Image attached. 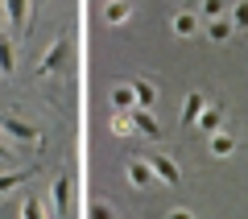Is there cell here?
Listing matches in <instances>:
<instances>
[{
	"label": "cell",
	"instance_id": "cell-25",
	"mask_svg": "<svg viewBox=\"0 0 248 219\" xmlns=\"http://www.w3.org/2000/svg\"><path fill=\"white\" fill-rule=\"evenodd\" d=\"M37 4H46V0H37Z\"/></svg>",
	"mask_w": 248,
	"mask_h": 219
},
{
	"label": "cell",
	"instance_id": "cell-26",
	"mask_svg": "<svg viewBox=\"0 0 248 219\" xmlns=\"http://www.w3.org/2000/svg\"><path fill=\"white\" fill-rule=\"evenodd\" d=\"M0 21H4V17H0Z\"/></svg>",
	"mask_w": 248,
	"mask_h": 219
},
{
	"label": "cell",
	"instance_id": "cell-24",
	"mask_svg": "<svg viewBox=\"0 0 248 219\" xmlns=\"http://www.w3.org/2000/svg\"><path fill=\"white\" fill-rule=\"evenodd\" d=\"M0 157H4V161H13V149H9V141H4V137H0Z\"/></svg>",
	"mask_w": 248,
	"mask_h": 219
},
{
	"label": "cell",
	"instance_id": "cell-18",
	"mask_svg": "<svg viewBox=\"0 0 248 219\" xmlns=\"http://www.w3.org/2000/svg\"><path fill=\"white\" fill-rule=\"evenodd\" d=\"M9 70H13V42L0 37V75H9Z\"/></svg>",
	"mask_w": 248,
	"mask_h": 219
},
{
	"label": "cell",
	"instance_id": "cell-10",
	"mask_svg": "<svg viewBox=\"0 0 248 219\" xmlns=\"http://www.w3.org/2000/svg\"><path fill=\"white\" fill-rule=\"evenodd\" d=\"M112 108H116V116H128V112H133V108H137V95H133V83H116V87H112Z\"/></svg>",
	"mask_w": 248,
	"mask_h": 219
},
{
	"label": "cell",
	"instance_id": "cell-23",
	"mask_svg": "<svg viewBox=\"0 0 248 219\" xmlns=\"http://www.w3.org/2000/svg\"><path fill=\"white\" fill-rule=\"evenodd\" d=\"M166 219H195V215H190V211H186V207H178V211H170Z\"/></svg>",
	"mask_w": 248,
	"mask_h": 219
},
{
	"label": "cell",
	"instance_id": "cell-1",
	"mask_svg": "<svg viewBox=\"0 0 248 219\" xmlns=\"http://www.w3.org/2000/svg\"><path fill=\"white\" fill-rule=\"evenodd\" d=\"M0 132H9V141L29 145V149H37V145H42V132H37L29 120H21V116H0Z\"/></svg>",
	"mask_w": 248,
	"mask_h": 219
},
{
	"label": "cell",
	"instance_id": "cell-21",
	"mask_svg": "<svg viewBox=\"0 0 248 219\" xmlns=\"http://www.w3.org/2000/svg\"><path fill=\"white\" fill-rule=\"evenodd\" d=\"M21 219H46V207L37 199H25V207H21Z\"/></svg>",
	"mask_w": 248,
	"mask_h": 219
},
{
	"label": "cell",
	"instance_id": "cell-9",
	"mask_svg": "<svg viewBox=\"0 0 248 219\" xmlns=\"http://www.w3.org/2000/svg\"><path fill=\"white\" fill-rule=\"evenodd\" d=\"M219 128H223V104H207V108H203V116H199V132L215 137Z\"/></svg>",
	"mask_w": 248,
	"mask_h": 219
},
{
	"label": "cell",
	"instance_id": "cell-4",
	"mask_svg": "<svg viewBox=\"0 0 248 219\" xmlns=\"http://www.w3.org/2000/svg\"><path fill=\"white\" fill-rule=\"evenodd\" d=\"M66 50H71V37H58V42L46 50V58L37 62V75H42V79H46V75H54V70L62 66V58H66Z\"/></svg>",
	"mask_w": 248,
	"mask_h": 219
},
{
	"label": "cell",
	"instance_id": "cell-16",
	"mask_svg": "<svg viewBox=\"0 0 248 219\" xmlns=\"http://www.w3.org/2000/svg\"><path fill=\"white\" fill-rule=\"evenodd\" d=\"M232 25L248 33V0H232Z\"/></svg>",
	"mask_w": 248,
	"mask_h": 219
},
{
	"label": "cell",
	"instance_id": "cell-11",
	"mask_svg": "<svg viewBox=\"0 0 248 219\" xmlns=\"http://www.w3.org/2000/svg\"><path fill=\"white\" fill-rule=\"evenodd\" d=\"M170 29H174V37H195V33H199V17H195L190 9H182V13H174Z\"/></svg>",
	"mask_w": 248,
	"mask_h": 219
},
{
	"label": "cell",
	"instance_id": "cell-14",
	"mask_svg": "<svg viewBox=\"0 0 248 219\" xmlns=\"http://www.w3.org/2000/svg\"><path fill=\"white\" fill-rule=\"evenodd\" d=\"M4 21L13 33H21L25 29V0H4Z\"/></svg>",
	"mask_w": 248,
	"mask_h": 219
},
{
	"label": "cell",
	"instance_id": "cell-7",
	"mask_svg": "<svg viewBox=\"0 0 248 219\" xmlns=\"http://www.w3.org/2000/svg\"><path fill=\"white\" fill-rule=\"evenodd\" d=\"M33 174H37V166H17V170H9V174H0V199H4V194H13L21 182H29Z\"/></svg>",
	"mask_w": 248,
	"mask_h": 219
},
{
	"label": "cell",
	"instance_id": "cell-13",
	"mask_svg": "<svg viewBox=\"0 0 248 219\" xmlns=\"http://www.w3.org/2000/svg\"><path fill=\"white\" fill-rule=\"evenodd\" d=\"M133 95H137V108H141V112H153V104H157V87H153L149 79H137L133 83Z\"/></svg>",
	"mask_w": 248,
	"mask_h": 219
},
{
	"label": "cell",
	"instance_id": "cell-3",
	"mask_svg": "<svg viewBox=\"0 0 248 219\" xmlns=\"http://www.w3.org/2000/svg\"><path fill=\"white\" fill-rule=\"evenodd\" d=\"M203 108H207V95L203 91H190V95L182 99V112H178V128H195L199 116H203Z\"/></svg>",
	"mask_w": 248,
	"mask_h": 219
},
{
	"label": "cell",
	"instance_id": "cell-6",
	"mask_svg": "<svg viewBox=\"0 0 248 219\" xmlns=\"http://www.w3.org/2000/svg\"><path fill=\"white\" fill-rule=\"evenodd\" d=\"M124 178H128V186H133V190H145V186L153 182V174H149V161H145V157L124 161Z\"/></svg>",
	"mask_w": 248,
	"mask_h": 219
},
{
	"label": "cell",
	"instance_id": "cell-5",
	"mask_svg": "<svg viewBox=\"0 0 248 219\" xmlns=\"http://www.w3.org/2000/svg\"><path fill=\"white\" fill-rule=\"evenodd\" d=\"M50 199H54V211H58V219H66V211H71V174H58V178H54Z\"/></svg>",
	"mask_w": 248,
	"mask_h": 219
},
{
	"label": "cell",
	"instance_id": "cell-19",
	"mask_svg": "<svg viewBox=\"0 0 248 219\" xmlns=\"http://www.w3.org/2000/svg\"><path fill=\"white\" fill-rule=\"evenodd\" d=\"M203 13H207V21H219L228 13V0H203Z\"/></svg>",
	"mask_w": 248,
	"mask_h": 219
},
{
	"label": "cell",
	"instance_id": "cell-8",
	"mask_svg": "<svg viewBox=\"0 0 248 219\" xmlns=\"http://www.w3.org/2000/svg\"><path fill=\"white\" fill-rule=\"evenodd\" d=\"M128 120H133V132H141V137H149V141H157V137H161V128H157V120H153V112H141V108H133V112H128Z\"/></svg>",
	"mask_w": 248,
	"mask_h": 219
},
{
	"label": "cell",
	"instance_id": "cell-2",
	"mask_svg": "<svg viewBox=\"0 0 248 219\" xmlns=\"http://www.w3.org/2000/svg\"><path fill=\"white\" fill-rule=\"evenodd\" d=\"M145 161H149V174L161 178L166 186H178V182H182V170H178L174 157H166V153H153V157H145Z\"/></svg>",
	"mask_w": 248,
	"mask_h": 219
},
{
	"label": "cell",
	"instance_id": "cell-20",
	"mask_svg": "<svg viewBox=\"0 0 248 219\" xmlns=\"http://www.w3.org/2000/svg\"><path fill=\"white\" fill-rule=\"evenodd\" d=\"M87 219H116V211L108 207V203H99V199H95V203L87 207Z\"/></svg>",
	"mask_w": 248,
	"mask_h": 219
},
{
	"label": "cell",
	"instance_id": "cell-15",
	"mask_svg": "<svg viewBox=\"0 0 248 219\" xmlns=\"http://www.w3.org/2000/svg\"><path fill=\"white\" fill-rule=\"evenodd\" d=\"M236 145H240V141L232 137V132H215V137H211V153H215V157H232Z\"/></svg>",
	"mask_w": 248,
	"mask_h": 219
},
{
	"label": "cell",
	"instance_id": "cell-12",
	"mask_svg": "<svg viewBox=\"0 0 248 219\" xmlns=\"http://www.w3.org/2000/svg\"><path fill=\"white\" fill-rule=\"evenodd\" d=\"M128 17H133V0H108L104 4V21L108 25H124Z\"/></svg>",
	"mask_w": 248,
	"mask_h": 219
},
{
	"label": "cell",
	"instance_id": "cell-17",
	"mask_svg": "<svg viewBox=\"0 0 248 219\" xmlns=\"http://www.w3.org/2000/svg\"><path fill=\"white\" fill-rule=\"evenodd\" d=\"M207 37H211V42H228V37H232V21L228 17L211 21V25H207Z\"/></svg>",
	"mask_w": 248,
	"mask_h": 219
},
{
	"label": "cell",
	"instance_id": "cell-22",
	"mask_svg": "<svg viewBox=\"0 0 248 219\" xmlns=\"http://www.w3.org/2000/svg\"><path fill=\"white\" fill-rule=\"evenodd\" d=\"M112 132L116 137H133V120L128 116H112Z\"/></svg>",
	"mask_w": 248,
	"mask_h": 219
}]
</instances>
